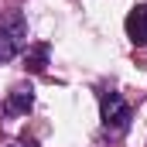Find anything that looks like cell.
Returning a JSON list of instances; mask_svg holds the SVG:
<instances>
[{"instance_id":"5","label":"cell","mask_w":147,"mask_h":147,"mask_svg":"<svg viewBox=\"0 0 147 147\" xmlns=\"http://www.w3.org/2000/svg\"><path fill=\"white\" fill-rule=\"evenodd\" d=\"M48 55H51V48L45 45V41H38L31 48H24V69L28 72H45V65H48Z\"/></svg>"},{"instance_id":"1","label":"cell","mask_w":147,"mask_h":147,"mask_svg":"<svg viewBox=\"0 0 147 147\" xmlns=\"http://www.w3.org/2000/svg\"><path fill=\"white\" fill-rule=\"evenodd\" d=\"M28 48V21L21 10H7L0 17V65L17 58Z\"/></svg>"},{"instance_id":"6","label":"cell","mask_w":147,"mask_h":147,"mask_svg":"<svg viewBox=\"0 0 147 147\" xmlns=\"http://www.w3.org/2000/svg\"><path fill=\"white\" fill-rule=\"evenodd\" d=\"M7 147H31V144H7Z\"/></svg>"},{"instance_id":"2","label":"cell","mask_w":147,"mask_h":147,"mask_svg":"<svg viewBox=\"0 0 147 147\" xmlns=\"http://www.w3.org/2000/svg\"><path fill=\"white\" fill-rule=\"evenodd\" d=\"M99 116H103V127L110 130L113 137H116V134H123V130L130 127V120H134L130 103H127L120 92H113V89L99 96Z\"/></svg>"},{"instance_id":"3","label":"cell","mask_w":147,"mask_h":147,"mask_svg":"<svg viewBox=\"0 0 147 147\" xmlns=\"http://www.w3.org/2000/svg\"><path fill=\"white\" fill-rule=\"evenodd\" d=\"M127 34H130V41L134 45H140L144 48L147 45V3H140V7H134L130 14H127Z\"/></svg>"},{"instance_id":"4","label":"cell","mask_w":147,"mask_h":147,"mask_svg":"<svg viewBox=\"0 0 147 147\" xmlns=\"http://www.w3.org/2000/svg\"><path fill=\"white\" fill-rule=\"evenodd\" d=\"M31 106H34V92L31 89H14L7 96V103H3V113L7 116H21V113H28Z\"/></svg>"}]
</instances>
